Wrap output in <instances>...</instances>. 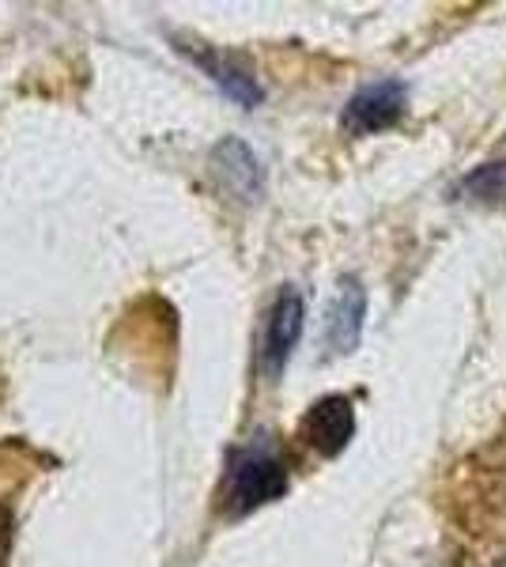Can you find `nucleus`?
Returning a JSON list of instances; mask_svg holds the SVG:
<instances>
[{
	"label": "nucleus",
	"mask_w": 506,
	"mask_h": 567,
	"mask_svg": "<svg viewBox=\"0 0 506 567\" xmlns=\"http://www.w3.org/2000/svg\"><path fill=\"white\" fill-rule=\"evenodd\" d=\"M283 492H288V470L269 443H250L235 451L231 473H227V507L235 515L265 507V503L280 499Z\"/></svg>",
	"instance_id": "f257e3e1"
},
{
	"label": "nucleus",
	"mask_w": 506,
	"mask_h": 567,
	"mask_svg": "<svg viewBox=\"0 0 506 567\" xmlns=\"http://www.w3.org/2000/svg\"><path fill=\"white\" fill-rule=\"evenodd\" d=\"M211 167H216L219 182H224L231 194L242 200H254L261 194V167H257L254 152L246 148L242 141H224L216 152H211Z\"/></svg>",
	"instance_id": "423d86ee"
},
{
	"label": "nucleus",
	"mask_w": 506,
	"mask_h": 567,
	"mask_svg": "<svg viewBox=\"0 0 506 567\" xmlns=\"http://www.w3.org/2000/svg\"><path fill=\"white\" fill-rule=\"evenodd\" d=\"M499 567H506V560H503V564H499Z\"/></svg>",
	"instance_id": "1a4fd4ad"
},
{
	"label": "nucleus",
	"mask_w": 506,
	"mask_h": 567,
	"mask_svg": "<svg viewBox=\"0 0 506 567\" xmlns=\"http://www.w3.org/2000/svg\"><path fill=\"white\" fill-rule=\"evenodd\" d=\"M193 58H197V65L205 69L208 76L227 91V95L238 99L242 106L261 103V87H257V80L250 76V69H242L238 61L224 58V53H211V50H197Z\"/></svg>",
	"instance_id": "0eeeda50"
},
{
	"label": "nucleus",
	"mask_w": 506,
	"mask_h": 567,
	"mask_svg": "<svg viewBox=\"0 0 506 567\" xmlns=\"http://www.w3.org/2000/svg\"><path fill=\"white\" fill-rule=\"evenodd\" d=\"M352 435H355V409H352V401L340 398V393H329V398L314 401V405L307 409V416H302V439H307L318 454H326V458L344 451V446L352 443Z\"/></svg>",
	"instance_id": "20e7f679"
},
{
	"label": "nucleus",
	"mask_w": 506,
	"mask_h": 567,
	"mask_svg": "<svg viewBox=\"0 0 506 567\" xmlns=\"http://www.w3.org/2000/svg\"><path fill=\"white\" fill-rule=\"evenodd\" d=\"M401 114H404V87L397 80H382V84L355 91L340 122H344V130L352 136H366V133H382V130H390V125H397Z\"/></svg>",
	"instance_id": "7ed1b4c3"
},
{
	"label": "nucleus",
	"mask_w": 506,
	"mask_h": 567,
	"mask_svg": "<svg viewBox=\"0 0 506 567\" xmlns=\"http://www.w3.org/2000/svg\"><path fill=\"white\" fill-rule=\"evenodd\" d=\"M366 315V296L359 288V280H340V291L329 307V322H326V341L333 352H352L359 344V329H363Z\"/></svg>",
	"instance_id": "39448f33"
},
{
	"label": "nucleus",
	"mask_w": 506,
	"mask_h": 567,
	"mask_svg": "<svg viewBox=\"0 0 506 567\" xmlns=\"http://www.w3.org/2000/svg\"><path fill=\"white\" fill-rule=\"evenodd\" d=\"M302 333V299L296 288H283L280 296L272 299L269 315H265V329H261V371L265 374H280L283 363H288L291 349L299 344Z\"/></svg>",
	"instance_id": "f03ea898"
},
{
	"label": "nucleus",
	"mask_w": 506,
	"mask_h": 567,
	"mask_svg": "<svg viewBox=\"0 0 506 567\" xmlns=\"http://www.w3.org/2000/svg\"><path fill=\"white\" fill-rule=\"evenodd\" d=\"M465 194L476 205H503L506 200V159L499 163H484L481 171L465 178Z\"/></svg>",
	"instance_id": "6e6552de"
}]
</instances>
